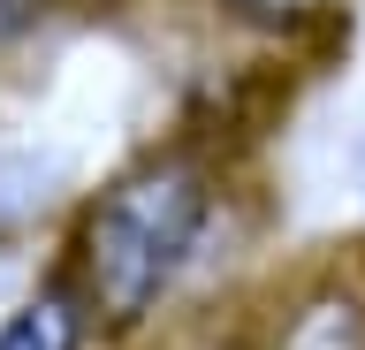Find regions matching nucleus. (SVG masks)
<instances>
[{"label":"nucleus","instance_id":"f257e3e1","mask_svg":"<svg viewBox=\"0 0 365 350\" xmlns=\"http://www.w3.org/2000/svg\"><path fill=\"white\" fill-rule=\"evenodd\" d=\"M213 229V160L190 145L122 168L76 221V289L107 327L153 320Z\"/></svg>","mask_w":365,"mask_h":350},{"label":"nucleus","instance_id":"f03ea898","mask_svg":"<svg viewBox=\"0 0 365 350\" xmlns=\"http://www.w3.org/2000/svg\"><path fill=\"white\" fill-rule=\"evenodd\" d=\"M84 327H91V304L76 282H46L31 304H16L0 320V350H84Z\"/></svg>","mask_w":365,"mask_h":350},{"label":"nucleus","instance_id":"7ed1b4c3","mask_svg":"<svg viewBox=\"0 0 365 350\" xmlns=\"http://www.w3.org/2000/svg\"><path fill=\"white\" fill-rule=\"evenodd\" d=\"M274 350H365V297L358 289H312L289 312Z\"/></svg>","mask_w":365,"mask_h":350},{"label":"nucleus","instance_id":"20e7f679","mask_svg":"<svg viewBox=\"0 0 365 350\" xmlns=\"http://www.w3.org/2000/svg\"><path fill=\"white\" fill-rule=\"evenodd\" d=\"M46 198H53V160L31 153V145H0V229H16Z\"/></svg>","mask_w":365,"mask_h":350},{"label":"nucleus","instance_id":"39448f33","mask_svg":"<svg viewBox=\"0 0 365 350\" xmlns=\"http://www.w3.org/2000/svg\"><path fill=\"white\" fill-rule=\"evenodd\" d=\"M335 8H342V0H221V16H228V24L259 31V38H297V31L327 24Z\"/></svg>","mask_w":365,"mask_h":350},{"label":"nucleus","instance_id":"423d86ee","mask_svg":"<svg viewBox=\"0 0 365 350\" xmlns=\"http://www.w3.org/2000/svg\"><path fill=\"white\" fill-rule=\"evenodd\" d=\"M38 16H46V0H0V46H16Z\"/></svg>","mask_w":365,"mask_h":350}]
</instances>
